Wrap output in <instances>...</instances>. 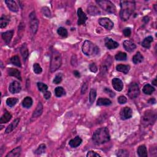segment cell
I'll return each instance as SVG.
<instances>
[{
	"mask_svg": "<svg viewBox=\"0 0 157 157\" xmlns=\"http://www.w3.org/2000/svg\"><path fill=\"white\" fill-rule=\"evenodd\" d=\"M92 139L93 143L97 145L107 143L111 139L109 130L106 127L96 130L93 134Z\"/></svg>",
	"mask_w": 157,
	"mask_h": 157,
	"instance_id": "1",
	"label": "cell"
},
{
	"mask_svg": "<svg viewBox=\"0 0 157 157\" xmlns=\"http://www.w3.org/2000/svg\"><path fill=\"white\" fill-rule=\"evenodd\" d=\"M120 16L123 20H128L136 9L135 2L132 1H122L120 2Z\"/></svg>",
	"mask_w": 157,
	"mask_h": 157,
	"instance_id": "2",
	"label": "cell"
},
{
	"mask_svg": "<svg viewBox=\"0 0 157 157\" xmlns=\"http://www.w3.org/2000/svg\"><path fill=\"white\" fill-rule=\"evenodd\" d=\"M62 59L61 54L60 52L54 50L52 51L51 55V60H50V69L52 73H54L58 70L61 65Z\"/></svg>",
	"mask_w": 157,
	"mask_h": 157,
	"instance_id": "3",
	"label": "cell"
},
{
	"mask_svg": "<svg viewBox=\"0 0 157 157\" xmlns=\"http://www.w3.org/2000/svg\"><path fill=\"white\" fill-rule=\"evenodd\" d=\"M82 52L87 56L96 55L99 54V47L90 41H85L82 46Z\"/></svg>",
	"mask_w": 157,
	"mask_h": 157,
	"instance_id": "4",
	"label": "cell"
},
{
	"mask_svg": "<svg viewBox=\"0 0 157 157\" xmlns=\"http://www.w3.org/2000/svg\"><path fill=\"white\" fill-rule=\"evenodd\" d=\"M156 114L154 111H147L144 114L142 117V124L148 126L153 124L156 120Z\"/></svg>",
	"mask_w": 157,
	"mask_h": 157,
	"instance_id": "5",
	"label": "cell"
},
{
	"mask_svg": "<svg viewBox=\"0 0 157 157\" xmlns=\"http://www.w3.org/2000/svg\"><path fill=\"white\" fill-rule=\"evenodd\" d=\"M96 3L106 12L111 14H115L116 12V7L111 1H108V0H98V1H96Z\"/></svg>",
	"mask_w": 157,
	"mask_h": 157,
	"instance_id": "6",
	"label": "cell"
},
{
	"mask_svg": "<svg viewBox=\"0 0 157 157\" xmlns=\"http://www.w3.org/2000/svg\"><path fill=\"white\" fill-rule=\"evenodd\" d=\"M29 27H30L31 33L33 35H35L38 29L39 21L36 17L35 12H32L29 14Z\"/></svg>",
	"mask_w": 157,
	"mask_h": 157,
	"instance_id": "7",
	"label": "cell"
},
{
	"mask_svg": "<svg viewBox=\"0 0 157 157\" xmlns=\"http://www.w3.org/2000/svg\"><path fill=\"white\" fill-rule=\"evenodd\" d=\"M140 93L139 85L136 82H133L129 86L128 95L131 99H134L139 96Z\"/></svg>",
	"mask_w": 157,
	"mask_h": 157,
	"instance_id": "8",
	"label": "cell"
},
{
	"mask_svg": "<svg viewBox=\"0 0 157 157\" xmlns=\"http://www.w3.org/2000/svg\"><path fill=\"white\" fill-rule=\"evenodd\" d=\"M99 24L100 25H101L102 27H104L106 29H108V30H111L114 27V23L112 22L109 18L104 17L101 18L99 20Z\"/></svg>",
	"mask_w": 157,
	"mask_h": 157,
	"instance_id": "9",
	"label": "cell"
},
{
	"mask_svg": "<svg viewBox=\"0 0 157 157\" xmlns=\"http://www.w3.org/2000/svg\"><path fill=\"white\" fill-rule=\"evenodd\" d=\"M133 115V111L130 107H125L120 111V115L122 120H127L131 118Z\"/></svg>",
	"mask_w": 157,
	"mask_h": 157,
	"instance_id": "10",
	"label": "cell"
},
{
	"mask_svg": "<svg viewBox=\"0 0 157 157\" xmlns=\"http://www.w3.org/2000/svg\"><path fill=\"white\" fill-rule=\"evenodd\" d=\"M21 85L19 82L17 81H14L9 85V90L11 93H12V94H16V93H19L21 91Z\"/></svg>",
	"mask_w": 157,
	"mask_h": 157,
	"instance_id": "11",
	"label": "cell"
},
{
	"mask_svg": "<svg viewBox=\"0 0 157 157\" xmlns=\"http://www.w3.org/2000/svg\"><path fill=\"white\" fill-rule=\"evenodd\" d=\"M77 16H78V21L77 24L78 25H85L86 21L87 20V17L85 14L83 12V10L81 8H78L77 10Z\"/></svg>",
	"mask_w": 157,
	"mask_h": 157,
	"instance_id": "12",
	"label": "cell"
},
{
	"mask_svg": "<svg viewBox=\"0 0 157 157\" xmlns=\"http://www.w3.org/2000/svg\"><path fill=\"white\" fill-rule=\"evenodd\" d=\"M104 43H105L106 47L109 50L115 49L118 47L119 44L116 41L113 40L112 39L106 38L104 39Z\"/></svg>",
	"mask_w": 157,
	"mask_h": 157,
	"instance_id": "13",
	"label": "cell"
},
{
	"mask_svg": "<svg viewBox=\"0 0 157 157\" xmlns=\"http://www.w3.org/2000/svg\"><path fill=\"white\" fill-rule=\"evenodd\" d=\"M112 84H113L114 88L116 91L120 92L123 90V82L120 79V78H113V80H112Z\"/></svg>",
	"mask_w": 157,
	"mask_h": 157,
	"instance_id": "14",
	"label": "cell"
},
{
	"mask_svg": "<svg viewBox=\"0 0 157 157\" xmlns=\"http://www.w3.org/2000/svg\"><path fill=\"white\" fill-rule=\"evenodd\" d=\"M111 63H112L111 57L110 56H109V57H108V58L103 63L101 67V74L106 73L107 71L109 70V67L111 65Z\"/></svg>",
	"mask_w": 157,
	"mask_h": 157,
	"instance_id": "15",
	"label": "cell"
},
{
	"mask_svg": "<svg viewBox=\"0 0 157 157\" xmlns=\"http://www.w3.org/2000/svg\"><path fill=\"white\" fill-rule=\"evenodd\" d=\"M5 3L6 4V5L9 8V9L12 11V12H18V6L17 5V3L14 1H12V0H7V1H5Z\"/></svg>",
	"mask_w": 157,
	"mask_h": 157,
	"instance_id": "16",
	"label": "cell"
},
{
	"mask_svg": "<svg viewBox=\"0 0 157 157\" xmlns=\"http://www.w3.org/2000/svg\"><path fill=\"white\" fill-rule=\"evenodd\" d=\"M123 47L128 52H133L136 48V46L131 41H125L123 42Z\"/></svg>",
	"mask_w": 157,
	"mask_h": 157,
	"instance_id": "17",
	"label": "cell"
},
{
	"mask_svg": "<svg viewBox=\"0 0 157 157\" xmlns=\"http://www.w3.org/2000/svg\"><path fill=\"white\" fill-rule=\"evenodd\" d=\"M14 35V30L7 31L6 32L2 33V38L5 41V42L8 44L10 43L11 39L12 38V36Z\"/></svg>",
	"mask_w": 157,
	"mask_h": 157,
	"instance_id": "18",
	"label": "cell"
},
{
	"mask_svg": "<svg viewBox=\"0 0 157 157\" xmlns=\"http://www.w3.org/2000/svg\"><path fill=\"white\" fill-rule=\"evenodd\" d=\"M20 122V118H16L14 120L10 123V124L7 127V128L5 130V133H10L12 131L16 128L18 123Z\"/></svg>",
	"mask_w": 157,
	"mask_h": 157,
	"instance_id": "19",
	"label": "cell"
},
{
	"mask_svg": "<svg viewBox=\"0 0 157 157\" xmlns=\"http://www.w3.org/2000/svg\"><path fill=\"white\" fill-rule=\"evenodd\" d=\"M7 73H8L9 76H13L18 78V80H22V77L20 72L17 69L14 68H9L7 70Z\"/></svg>",
	"mask_w": 157,
	"mask_h": 157,
	"instance_id": "20",
	"label": "cell"
},
{
	"mask_svg": "<svg viewBox=\"0 0 157 157\" xmlns=\"http://www.w3.org/2000/svg\"><path fill=\"white\" fill-rule=\"evenodd\" d=\"M20 53L21 55L22 56V57H23L24 61L27 60V59L29 55V52H28V47L26 43H24L22 44V46L20 47Z\"/></svg>",
	"mask_w": 157,
	"mask_h": 157,
	"instance_id": "21",
	"label": "cell"
},
{
	"mask_svg": "<svg viewBox=\"0 0 157 157\" xmlns=\"http://www.w3.org/2000/svg\"><path fill=\"white\" fill-rule=\"evenodd\" d=\"M43 105L41 103H39L38 106H37L36 109L33 112V118H37L39 117L40 115L43 114Z\"/></svg>",
	"mask_w": 157,
	"mask_h": 157,
	"instance_id": "22",
	"label": "cell"
},
{
	"mask_svg": "<svg viewBox=\"0 0 157 157\" xmlns=\"http://www.w3.org/2000/svg\"><path fill=\"white\" fill-rule=\"evenodd\" d=\"M82 142V140L80 137L76 136V137H74V139H71L69 143V145L73 148H76L77 147L79 146V145L81 144Z\"/></svg>",
	"mask_w": 157,
	"mask_h": 157,
	"instance_id": "23",
	"label": "cell"
},
{
	"mask_svg": "<svg viewBox=\"0 0 157 157\" xmlns=\"http://www.w3.org/2000/svg\"><path fill=\"white\" fill-rule=\"evenodd\" d=\"M22 151L21 147H17L9 152L6 157H18L20 155Z\"/></svg>",
	"mask_w": 157,
	"mask_h": 157,
	"instance_id": "24",
	"label": "cell"
},
{
	"mask_svg": "<svg viewBox=\"0 0 157 157\" xmlns=\"http://www.w3.org/2000/svg\"><path fill=\"white\" fill-rule=\"evenodd\" d=\"M137 155L140 157H146L147 156V150L145 145H141L137 148Z\"/></svg>",
	"mask_w": 157,
	"mask_h": 157,
	"instance_id": "25",
	"label": "cell"
},
{
	"mask_svg": "<svg viewBox=\"0 0 157 157\" xmlns=\"http://www.w3.org/2000/svg\"><path fill=\"white\" fill-rule=\"evenodd\" d=\"M9 21L10 18L9 17L5 16V15H3L0 18V27L1 28H6L9 24Z\"/></svg>",
	"mask_w": 157,
	"mask_h": 157,
	"instance_id": "26",
	"label": "cell"
},
{
	"mask_svg": "<svg viewBox=\"0 0 157 157\" xmlns=\"http://www.w3.org/2000/svg\"><path fill=\"white\" fill-rule=\"evenodd\" d=\"M88 13L91 16H98L101 14L99 10L95 6H90L87 8Z\"/></svg>",
	"mask_w": 157,
	"mask_h": 157,
	"instance_id": "27",
	"label": "cell"
},
{
	"mask_svg": "<svg viewBox=\"0 0 157 157\" xmlns=\"http://www.w3.org/2000/svg\"><path fill=\"white\" fill-rule=\"evenodd\" d=\"M116 69L118 71L126 74H128L129 72V71L130 69V66L129 65H118L116 66Z\"/></svg>",
	"mask_w": 157,
	"mask_h": 157,
	"instance_id": "28",
	"label": "cell"
},
{
	"mask_svg": "<svg viewBox=\"0 0 157 157\" xmlns=\"http://www.w3.org/2000/svg\"><path fill=\"white\" fill-rule=\"evenodd\" d=\"M12 118V115L10 113L6 111L5 113L3 115V116L0 118V123H6L10 121V120Z\"/></svg>",
	"mask_w": 157,
	"mask_h": 157,
	"instance_id": "29",
	"label": "cell"
},
{
	"mask_svg": "<svg viewBox=\"0 0 157 157\" xmlns=\"http://www.w3.org/2000/svg\"><path fill=\"white\" fill-rule=\"evenodd\" d=\"M111 104V101L106 98H99L97 101L98 106H109Z\"/></svg>",
	"mask_w": 157,
	"mask_h": 157,
	"instance_id": "30",
	"label": "cell"
},
{
	"mask_svg": "<svg viewBox=\"0 0 157 157\" xmlns=\"http://www.w3.org/2000/svg\"><path fill=\"white\" fill-rule=\"evenodd\" d=\"M153 41H154V38H152V36H148L142 42V46L146 48H149L150 47L151 43L153 42Z\"/></svg>",
	"mask_w": 157,
	"mask_h": 157,
	"instance_id": "31",
	"label": "cell"
},
{
	"mask_svg": "<svg viewBox=\"0 0 157 157\" xmlns=\"http://www.w3.org/2000/svg\"><path fill=\"white\" fill-rule=\"evenodd\" d=\"M143 59H144L143 56L141 55L140 52H138L133 57V62L136 65L139 64V63H141L143 61Z\"/></svg>",
	"mask_w": 157,
	"mask_h": 157,
	"instance_id": "32",
	"label": "cell"
},
{
	"mask_svg": "<svg viewBox=\"0 0 157 157\" xmlns=\"http://www.w3.org/2000/svg\"><path fill=\"white\" fill-rule=\"evenodd\" d=\"M33 104V99L31 97L27 96L25 98V99L22 101V106L25 108L31 107Z\"/></svg>",
	"mask_w": 157,
	"mask_h": 157,
	"instance_id": "33",
	"label": "cell"
},
{
	"mask_svg": "<svg viewBox=\"0 0 157 157\" xmlns=\"http://www.w3.org/2000/svg\"><path fill=\"white\" fill-rule=\"evenodd\" d=\"M155 91L154 87H153L150 84H146L143 87V92L145 95H151Z\"/></svg>",
	"mask_w": 157,
	"mask_h": 157,
	"instance_id": "34",
	"label": "cell"
},
{
	"mask_svg": "<svg viewBox=\"0 0 157 157\" xmlns=\"http://www.w3.org/2000/svg\"><path fill=\"white\" fill-rule=\"evenodd\" d=\"M55 94L57 97H61L66 95V92L63 87H58L55 89Z\"/></svg>",
	"mask_w": 157,
	"mask_h": 157,
	"instance_id": "35",
	"label": "cell"
},
{
	"mask_svg": "<svg viewBox=\"0 0 157 157\" xmlns=\"http://www.w3.org/2000/svg\"><path fill=\"white\" fill-rule=\"evenodd\" d=\"M115 58L118 61H125L127 58V55L125 52H120L115 56Z\"/></svg>",
	"mask_w": 157,
	"mask_h": 157,
	"instance_id": "36",
	"label": "cell"
},
{
	"mask_svg": "<svg viewBox=\"0 0 157 157\" xmlns=\"http://www.w3.org/2000/svg\"><path fill=\"white\" fill-rule=\"evenodd\" d=\"M10 62L15 66L17 67H21V62L20 60L19 57L18 56H14L10 59Z\"/></svg>",
	"mask_w": 157,
	"mask_h": 157,
	"instance_id": "37",
	"label": "cell"
},
{
	"mask_svg": "<svg viewBox=\"0 0 157 157\" xmlns=\"http://www.w3.org/2000/svg\"><path fill=\"white\" fill-rule=\"evenodd\" d=\"M18 102V99L16 98H9L6 100V104L9 107L14 106Z\"/></svg>",
	"mask_w": 157,
	"mask_h": 157,
	"instance_id": "38",
	"label": "cell"
},
{
	"mask_svg": "<svg viewBox=\"0 0 157 157\" xmlns=\"http://www.w3.org/2000/svg\"><path fill=\"white\" fill-rule=\"evenodd\" d=\"M96 97V90L94 88L91 89L90 92V96H89V100L90 103L91 104L93 103L95 101Z\"/></svg>",
	"mask_w": 157,
	"mask_h": 157,
	"instance_id": "39",
	"label": "cell"
},
{
	"mask_svg": "<svg viewBox=\"0 0 157 157\" xmlns=\"http://www.w3.org/2000/svg\"><path fill=\"white\" fill-rule=\"evenodd\" d=\"M57 33L60 36L63 37V38H66V37L68 36V31L66 30V28L63 27H60L57 29Z\"/></svg>",
	"mask_w": 157,
	"mask_h": 157,
	"instance_id": "40",
	"label": "cell"
},
{
	"mask_svg": "<svg viewBox=\"0 0 157 157\" xmlns=\"http://www.w3.org/2000/svg\"><path fill=\"white\" fill-rule=\"evenodd\" d=\"M46 145L42 144H41L38 148H37V150L35 151V154L37 155H41L43 154L45 152H46Z\"/></svg>",
	"mask_w": 157,
	"mask_h": 157,
	"instance_id": "41",
	"label": "cell"
},
{
	"mask_svg": "<svg viewBox=\"0 0 157 157\" xmlns=\"http://www.w3.org/2000/svg\"><path fill=\"white\" fill-rule=\"evenodd\" d=\"M62 78H63V74L61 73H58L55 76V78H54L53 82L55 84H58L62 81Z\"/></svg>",
	"mask_w": 157,
	"mask_h": 157,
	"instance_id": "42",
	"label": "cell"
},
{
	"mask_svg": "<svg viewBox=\"0 0 157 157\" xmlns=\"http://www.w3.org/2000/svg\"><path fill=\"white\" fill-rule=\"evenodd\" d=\"M38 87L39 90L42 92H45L47 90L48 87L47 85H46L44 83H42V82H38Z\"/></svg>",
	"mask_w": 157,
	"mask_h": 157,
	"instance_id": "43",
	"label": "cell"
},
{
	"mask_svg": "<svg viewBox=\"0 0 157 157\" xmlns=\"http://www.w3.org/2000/svg\"><path fill=\"white\" fill-rule=\"evenodd\" d=\"M33 70H34V72L36 74H39L43 71L42 68H41L38 63H35L34 65H33Z\"/></svg>",
	"mask_w": 157,
	"mask_h": 157,
	"instance_id": "44",
	"label": "cell"
},
{
	"mask_svg": "<svg viewBox=\"0 0 157 157\" xmlns=\"http://www.w3.org/2000/svg\"><path fill=\"white\" fill-rule=\"evenodd\" d=\"M42 13L43 14L44 16H45L47 17H50L51 16L50 10L49 8L47 7H43L42 8Z\"/></svg>",
	"mask_w": 157,
	"mask_h": 157,
	"instance_id": "45",
	"label": "cell"
},
{
	"mask_svg": "<svg viewBox=\"0 0 157 157\" xmlns=\"http://www.w3.org/2000/svg\"><path fill=\"white\" fill-rule=\"evenodd\" d=\"M117 155L121 157H126L128 156V152L125 150H119L117 153Z\"/></svg>",
	"mask_w": 157,
	"mask_h": 157,
	"instance_id": "46",
	"label": "cell"
},
{
	"mask_svg": "<svg viewBox=\"0 0 157 157\" xmlns=\"http://www.w3.org/2000/svg\"><path fill=\"white\" fill-rule=\"evenodd\" d=\"M123 33L125 37H130L131 35V29L130 28H126L123 29Z\"/></svg>",
	"mask_w": 157,
	"mask_h": 157,
	"instance_id": "47",
	"label": "cell"
},
{
	"mask_svg": "<svg viewBox=\"0 0 157 157\" xmlns=\"http://www.w3.org/2000/svg\"><path fill=\"white\" fill-rule=\"evenodd\" d=\"M127 101V99L125 96H120L118 97V102L119 104H124L126 103Z\"/></svg>",
	"mask_w": 157,
	"mask_h": 157,
	"instance_id": "48",
	"label": "cell"
},
{
	"mask_svg": "<svg viewBox=\"0 0 157 157\" xmlns=\"http://www.w3.org/2000/svg\"><path fill=\"white\" fill-rule=\"evenodd\" d=\"M89 68H90V70L93 73H96L98 71V68H97L95 63H92V64L90 65Z\"/></svg>",
	"mask_w": 157,
	"mask_h": 157,
	"instance_id": "49",
	"label": "cell"
},
{
	"mask_svg": "<svg viewBox=\"0 0 157 157\" xmlns=\"http://www.w3.org/2000/svg\"><path fill=\"white\" fill-rule=\"evenodd\" d=\"M87 157H95V156H97V157H98V156H101L100 155H99L98 154H97V153L95 152H93V151H89L88 153H87Z\"/></svg>",
	"mask_w": 157,
	"mask_h": 157,
	"instance_id": "50",
	"label": "cell"
},
{
	"mask_svg": "<svg viewBox=\"0 0 157 157\" xmlns=\"http://www.w3.org/2000/svg\"><path fill=\"white\" fill-rule=\"evenodd\" d=\"M104 92H105L107 94L109 95L111 97H114L115 94V93L113 92V91L111 90H110L109 88H104Z\"/></svg>",
	"mask_w": 157,
	"mask_h": 157,
	"instance_id": "51",
	"label": "cell"
},
{
	"mask_svg": "<svg viewBox=\"0 0 157 157\" xmlns=\"http://www.w3.org/2000/svg\"><path fill=\"white\" fill-rule=\"evenodd\" d=\"M87 88H88V85L87 83H84L82 85V89H81V93L82 94H85V92L87 91Z\"/></svg>",
	"mask_w": 157,
	"mask_h": 157,
	"instance_id": "52",
	"label": "cell"
},
{
	"mask_svg": "<svg viewBox=\"0 0 157 157\" xmlns=\"http://www.w3.org/2000/svg\"><path fill=\"white\" fill-rule=\"evenodd\" d=\"M44 98L46 99H49L50 97H51V93L50 92H48V91H46L44 92Z\"/></svg>",
	"mask_w": 157,
	"mask_h": 157,
	"instance_id": "53",
	"label": "cell"
},
{
	"mask_svg": "<svg viewBox=\"0 0 157 157\" xmlns=\"http://www.w3.org/2000/svg\"><path fill=\"white\" fill-rule=\"evenodd\" d=\"M74 76H75L76 77H80V73H79V72H78V71H74Z\"/></svg>",
	"mask_w": 157,
	"mask_h": 157,
	"instance_id": "54",
	"label": "cell"
},
{
	"mask_svg": "<svg viewBox=\"0 0 157 157\" xmlns=\"http://www.w3.org/2000/svg\"><path fill=\"white\" fill-rule=\"evenodd\" d=\"M155 99L154 98H152V99H150V100L148 101V102H149V103L154 104V103H155V101H155Z\"/></svg>",
	"mask_w": 157,
	"mask_h": 157,
	"instance_id": "55",
	"label": "cell"
},
{
	"mask_svg": "<svg viewBox=\"0 0 157 157\" xmlns=\"http://www.w3.org/2000/svg\"><path fill=\"white\" fill-rule=\"evenodd\" d=\"M156 84H157L156 83V78H154V80H152V84L154 85H155V86H156Z\"/></svg>",
	"mask_w": 157,
	"mask_h": 157,
	"instance_id": "56",
	"label": "cell"
}]
</instances>
